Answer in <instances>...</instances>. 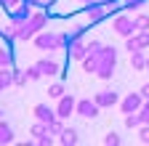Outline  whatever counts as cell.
I'll list each match as a JSON object with an SVG mask.
<instances>
[{
  "label": "cell",
  "instance_id": "6da1fadb",
  "mask_svg": "<svg viewBox=\"0 0 149 146\" xmlns=\"http://www.w3.org/2000/svg\"><path fill=\"white\" fill-rule=\"evenodd\" d=\"M51 16H53V13L43 8V11H37V13H29L27 19H22V21H13L11 29H13V35H16V40H32L35 35L45 27V21L51 19Z\"/></svg>",
  "mask_w": 149,
  "mask_h": 146
},
{
  "label": "cell",
  "instance_id": "7a4b0ae2",
  "mask_svg": "<svg viewBox=\"0 0 149 146\" xmlns=\"http://www.w3.org/2000/svg\"><path fill=\"white\" fill-rule=\"evenodd\" d=\"M96 75L101 80H112L115 75V66H117V51L115 45H101V51H96Z\"/></svg>",
  "mask_w": 149,
  "mask_h": 146
},
{
  "label": "cell",
  "instance_id": "3957f363",
  "mask_svg": "<svg viewBox=\"0 0 149 146\" xmlns=\"http://www.w3.org/2000/svg\"><path fill=\"white\" fill-rule=\"evenodd\" d=\"M35 45L40 51H59V48H64V35L53 32V29H40L35 35Z\"/></svg>",
  "mask_w": 149,
  "mask_h": 146
},
{
  "label": "cell",
  "instance_id": "277c9868",
  "mask_svg": "<svg viewBox=\"0 0 149 146\" xmlns=\"http://www.w3.org/2000/svg\"><path fill=\"white\" fill-rule=\"evenodd\" d=\"M112 29H115L120 37H133V35L139 32V27H136V16H128V13L115 16V21H112Z\"/></svg>",
  "mask_w": 149,
  "mask_h": 146
},
{
  "label": "cell",
  "instance_id": "5b68a950",
  "mask_svg": "<svg viewBox=\"0 0 149 146\" xmlns=\"http://www.w3.org/2000/svg\"><path fill=\"white\" fill-rule=\"evenodd\" d=\"M29 136L37 138V143H40V146H53V136H51L48 122H40V120H37V122L29 127Z\"/></svg>",
  "mask_w": 149,
  "mask_h": 146
},
{
  "label": "cell",
  "instance_id": "8992f818",
  "mask_svg": "<svg viewBox=\"0 0 149 146\" xmlns=\"http://www.w3.org/2000/svg\"><path fill=\"white\" fill-rule=\"evenodd\" d=\"M83 16H85V21H88V24H96V21H101L104 16H107V6H104V3H99V0H93V3H85Z\"/></svg>",
  "mask_w": 149,
  "mask_h": 146
},
{
  "label": "cell",
  "instance_id": "52a82bcc",
  "mask_svg": "<svg viewBox=\"0 0 149 146\" xmlns=\"http://www.w3.org/2000/svg\"><path fill=\"white\" fill-rule=\"evenodd\" d=\"M99 112H101V106L96 104V98H80L77 101V117H85V120H93V117H99Z\"/></svg>",
  "mask_w": 149,
  "mask_h": 146
},
{
  "label": "cell",
  "instance_id": "ba28073f",
  "mask_svg": "<svg viewBox=\"0 0 149 146\" xmlns=\"http://www.w3.org/2000/svg\"><path fill=\"white\" fill-rule=\"evenodd\" d=\"M144 96H141V90L139 93H128L123 101H120V109H123V114H133V112H139V109L144 106Z\"/></svg>",
  "mask_w": 149,
  "mask_h": 146
},
{
  "label": "cell",
  "instance_id": "9c48e42d",
  "mask_svg": "<svg viewBox=\"0 0 149 146\" xmlns=\"http://www.w3.org/2000/svg\"><path fill=\"white\" fill-rule=\"evenodd\" d=\"M56 112H59V117H61V120H67L69 114H74V112H77V101H74V96H72V93H64V96L59 98V106H56Z\"/></svg>",
  "mask_w": 149,
  "mask_h": 146
},
{
  "label": "cell",
  "instance_id": "30bf717a",
  "mask_svg": "<svg viewBox=\"0 0 149 146\" xmlns=\"http://www.w3.org/2000/svg\"><path fill=\"white\" fill-rule=\"evenodd\" d=\"M139 48H149V29L136 32L133 37H125V51H139Z\"/></svg>",
  "mask_w": 149,
  "mask_h": 146
},
{
  "label": "cell",
  "instance_id": "8fae6325",
  "mask_svg": "<svg viewBox=\"0 0 149 146\" xmlns=\"http://www.w3.org/2000/svg\"><path fill=\"white\" fill-rule=\"evenodd\" d=\"M32 112H35V120H40V122H53L56 117H59V112H53V109L48 106V104H37L35 109H32Z\"/></svg>",
  "mask_w": 149,
  "mask_h": 146
},
{
  "label": "cell",
  "instance_id": "7c38bea8",
  "mask_svg": "<svg viewBox=\"0 0 149 146\" xmlns=\"http://www.w3.org/2000/svg\"><path fill=\"white\" fill-rule=\"evenodd\" d=\"M67 51H69V59H74V61H83V59L88 56V43H85L83 37H77V40H74V43H72Z\"/></svg>",
  "mask_w": 149,
  "mask_h": 146
},
{
  "label": "cell",
  "instance_id": "4fadbf2b",
  "mask_svg": "<svg viewBox=\"0 0 149 146\" xmlns=\"http://www.w3.org/2000/svg\"><path fill=\"white\" fill-rule=\"evenodd\" d=\"M37 66H40L43 77H51V75H59V72H61V64L56 61V59H40V61H37Z\"/></svg>",
  "mask_w": 149,
  "mask_h": 146
},
{
  "label": "cell",
  "instance_id": "5bb4252c",
  "mask_svg": "<svg viewBox=\"0 0 149 146\" xmlns=\"http://www.w3.org/2000/svg\"><path fill=\"white\" fill-rule=\"evenodd\" d=\"M96 98V104L104 109V106H115V104H120V96L115 93V90H101V93H96L93 96Z\"/></svg>",
  "mask_w": 149,
  "mask_h": 146
},
{
  "label": "cell",
  "instance_id": "9a60e30c",
  "mask_svg": "<svg viewBox=\"0 0 149 146\" xmlns=\"http://www.w3.org/2000/svg\"><path fill=\"white\" fill-rule=\"evenodd\" d=\"M130 64H133L136 72H146V56H144V48L130 51Z\"/></svg>",
  "mask_w": 149,
  "mask_h": 146
},
{
  "label": "cell",
  "instance_id": "2e32d148",
  "mask_svg": "<svg viewBox=\"0 0 149 146\" xmlns=\"http://www.w3.org/2000/svg\"><path fill=\"white\" fill-rule=\"evenodd\" d=\"M77 130H74V127H64V133L59 136V143L61 146H77Z\"/></svg>",
  "mask_w": 149,
  "mask_h": 146
},
{
  "label": "cell",
  "instance_id": "e0dca14e",
  "mask_svg": "<svg viewBox=\"0 0 149 146\" xmlns=\"http://www.w3.org/2000/svg\"><path fill=\"white\" fill-rule=\"evenodd\" d=\"M11 85H13V66H3L0 69V93Z\"/></svg>",
  "mask_w": 149,
  "mask_h": 146
},
{
  "label": "cell",
  "instance_id": "ac0fdd59",
  "mask_svg": "<svg viewBox=\"0 0 149 146\" xmlns=\"http://www.w3.org/2000/svg\"><path fill=\"white\" fill-rule=\"evenodd\" d=\"M6 143H13V127L0 120V146H6Z\"/></svg>",
  "mask_w": 149,
  "mask_h": 146
},
{
  "label": "cell",
  "instance_id": "d6986e66",
  "mask_svg": "<svg viewBox=\"0 0 149 146\" xmlns=\"http://www.w3.org/2000/svg\"><path fill=\"white\" fill-rule=\"evenodd\" d=\"M3 66H13V53L0 45V69H3Z\"/></svg>",
  "mask_w": 149,
  "mask_h": 146
},
{
  "label": "cell",
  "instance_id": "ffe728a7",
  "mask_svg": "<svg viewBox=\"0 0 149 146\" xmlns=\"http://www.w3.org/2000/svg\"><path fill=\"white\" fill-rule=\"evenodd\" d=\"M144 122H141V114L139 112H133V114H125V127H130V130H133V127H141Z\"/></svg>",
  "mask_w": 149,
  "mask_h": 146
},
{
  "label": "cell",
  "instance_id": "44dd1931",
  "mask_svg": "<svg viewBox=\"0 0 149 146\" xmlns=\"http://www.w3.org/2000/svg\"><path fill=\"white\" fill-rule=\"evenodd\" d=\"M27 69H13V85H19V88H24L27 85Z\"/></svg>",
  "mask_w": 149,
  "mask_h": 146
},
{
  "label": "cell",
  "instance_id": "7402d4cb",
  "mask_svg": "<svg viewBox=\"0 0 149 146\" xmlns=\"http://www.w3.org/2000/svg\"><path fill=\"white\" fill-rule=\"evenodd\" d=\"M48 96H51V98H61V96H64V85H61V82H53V85L48 88Z\"/></svg>",
  "mask_w": 149,
  "mask_h": 146
},
{
  "label": "cell",
  "instance_id": "603a6c76",
  "mask_svg": "<svg viewBox=\"0 0 149 146\" xmlns=\"http://www.w3.org/2000/svg\"><path fill=\"white\" fill-rule=\"evenodd\" d=\"M120 143H123V138L117 133H107L104 136V146H120Z\"/></svg>",
  "mask_w": 149,
  "mask_h": 146
},
{
  "label": "cell",
  "instance_id": "cb8c5ba5",
  "mask_svg": "<svg viewBox=\"0 0 149 146\" xmlns=\"http://www.w3.org/2000/svg\"><path fill=\"white\" fill-rule=\"evenodd\" d=\"M27 77H29V80H40V77H43V72H40V66H37V64L27 66Z\"/></svg>",
  "mask_w": 149,
  "mask_h": 146
},
{
  "label": "cell",
  "instance_id": "d4e9b609",
  "mask_svg": "<svg viewBox=\"0 0 149 146\" xmlns=\"http://www.w3.org/2000/svg\"><path fill=\"white\" fill-rule=\"evenodd\" d=\"M136 27H139V32H141V29H149V16H146V13L136 16Z\"/></svg>",
  "mask_w": 149,
  "mask_h": 146
},
{
  "label": "cell",
  "instance_id": "484cf974",
  "mask_svg": "<svg viewBox=\"0 0 149 146\" xmlns=\"http://www.w3.org/2000/svg\"><path fill=\"white\" fill-rule=\"evenodd\" d=\"M139 141L141 143H149V125H141L139 127Z\"/></svg>",
  "mask_w": 149,
  "mask_h": 146
},
{
  "label": "cell",
  "instance_id": "4316f807",
  "mask_svg": "<svg viewBox=\"0 0 149 146\" xmlns=\"http://www.w3.org/2000/svg\"><path fill=\"white\" fill-rule=\"evenodd\" d=\"M139 114H141V122L149 125V101H144V106L139 109Z\"/></svg>",
  "mask_w": 149,
  "mask_h": 146
},
{
  "label": "cell",
  "instance_id": "83f0119b",
  "mask_svg": "<svg viewBox=\"0 0 149 146\" xmlns=\"http://www.w3.org/2000/svg\"><path fill=\"white\" fill-rule=\"evenodd\" d=\"M96 51H101V43L99 40H91L88 43V53H96Z\"/></svg>",
  "mask_w": 149,
  "mask_h": 146
},
{
  "label": "cell",
  "instance_id": "f1b7e54d",
  "mask_svg": "<svg viewBox=\"0 0 149 146\" xmlns=\"http://www.w3.org/2000/svg\"><path fill=\"white\" fill-rule=\"evenodd\" d=\"M141 96H144V98L149 101V82H146V85H141Z\"/></svg>",
  "mask_w": 149,
  "mask_h": 146
},
{
  "label": "cell",
  "instance_id": "f546056e",
  "mask_svg": "<svg viewBox=\"0 0 149 146\" xmlns=\"http://www.w3.org/2000/svg\"><path fill=\"white\" fill-rule=\"evenodd\" d=\"M99 3H104V6H109V3H117V0H99Z\"/></svg>",
  "mask_w": 149,
  "mask_h": 146
},
{
  "label": "cell",
  "instance_id": "4dcf8cb0",
  "mask_svg": "<svg viewBox=\"0 0 149 146\" xmlns=\"http://www.w3.org/2000/svg\"><path fill=\"white\" fill-rule=\"evenodd\" d=\"M146 72H149V56H146Z\"/></svg>",
  "mask_w": 149,
  "mask_h": 146
},
{
  "label": "cell",
  "instance_id": "1f68e13d",
  "mask_svg": "<svg viewBox=\"0 0 149 146\" xmlns=\"http://www.w3.org/2000/svg\"><path fill=\"white\" fill-rule=\"evenodd\" d=\"M80 3H93V0H80Z\"/></svg>",
  "mask_w": 149,
  "mask_h": 146
},
{
  "label": "cell",
  "instance_id": "d6a6232c",
  "mask_svg": "<svg viewBox=\"0 0 149 146\" xmlns=\"http://www.w3.org/2000/svg\"><path fill=\"white\" fill-rule=\"evenodd\" d=\"M0 120H3V109H0Z\"/></svg>",
  "mask_w": 149,
  "mask_h": 146
},
{
  "label": "cell",
  "instance_id": "836d02e7",
  "mask_svg": "<svg viewBox=\"0 0 149 146\" xmlns=\"http://www.w3.org/2000/svg\"><path fill=\"white\" fill-rule=\"evenodd\" d=\"M0 40H3V29H0Z\"/></svg>",
  "mask_w": 149,
  "mask_h": 146
}]
</instances>
